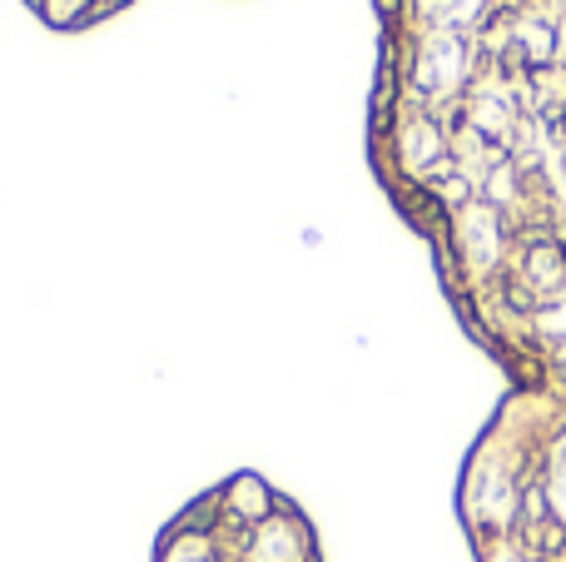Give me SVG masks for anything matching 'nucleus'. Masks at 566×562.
Segmentation results:
<instances>
[{
	"instance_id": "obj_1",
	"label": "nucleus",
	"mask_w": 566,
	"mask_h": 562,
	"mask_svg": "<svg viewBox=\"0 0 566 562\" xmlns=\"http://www.w3.org/2000/svg\"><path fill=\"white\" fill-rule=\"evenodd\" d=\"M472 562H566V394L507 388L458 478Z\"/></svg>"
},
{
	"instance_id": "obj_2",
	"label": "nucleus",
	"mask_w": 566,
	"mask_h": 562,
	"mask_svg": "<svg viewBox=\"0 0 566 562\" xmlns=\"http://www.w3.org/2000/svg\"><path fill=\"white\" fill-rule=\"evenodd\" d=\"M155 562H323V553L298 503L259 473H234L159 533Z\"/></svg>"
},
{
	"instance_id": "obj_3",
	"label": "nucleus",
	"mask_w": 566,
	"mask_h": 562,
	"mask_svg": "<svg viewBox=\"0 0 566 562\" xmlns=\"http://www.w3.org/2000/svg\"><path fill=\"white\" fill-rule=\"evenodd\" d=\"M20 6L55 35H80V30H95L105 20L125 15L135 0H20Z\"/></svg>"
}]
</instances>
